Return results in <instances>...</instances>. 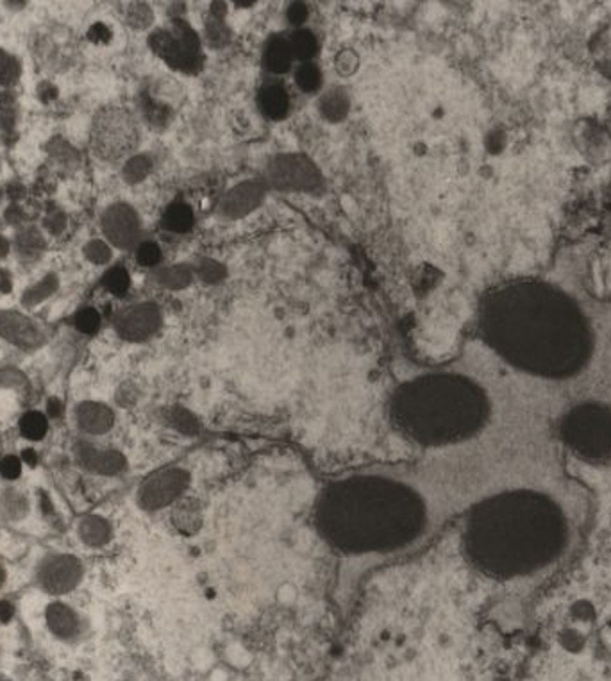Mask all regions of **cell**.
I'll return each mask as SVG.
<instances>
[{
  "mask_svg": "<svg viewBox=\"0 0 611 681\" xmlns=\"http://www.w3.org/2000/svg\"><path fill=\"white\" fill-rule=\"evenodd\" d=\"M172 519H174L175 527H179L182 533H193L200 526L203 517H200L198 504L195 501H190V499H184L175 506Z\"/></svg>",
  "mask_w": 611,
  "mask_h": 681,
  "instance_id": "19",
  "label": "cell"
},
{
  "mask_svg": "<svg viewBox=\"0 0 611 681\" xmlns=\"http://www.w3.org/2000/svg\"><path fill=\"white\" fill-rule=\"evenodd\" d=\"M78 420L82 430L88 433L102 434L113 427L115 415L108 406L98 402H84L78 408Z\"/></svg>",
  "mask_w": 611,
  "mask_h": 681,
  "instance_id": "13",
  "label": "cell"
},
{
  "mask_svg": "<svg viewBox=\"0 0 611 681\" xmlns=\"http://www.w3.org/2000/svg\"><path fill=\"white\" fill-rule=\"evenodd\" d=\"M140 142L136 118L124 108H105L95 117L91 143L101 158L108 161L126 158Z\"/></svg>",
  "mask_w": 611,
  "mask_h": 681,
  "instance_id": "3",
  "label": "cell"
},
{
  "mask_svg": "<svg viewBox=\"0 0 611 681\" xmlns=\"http://www.w3.org/2000/svg\"><path fill=\"white\" fill-rule=\"evenodd\" d=\"M129 22L131 25H136V27H147L152 22L150 8H147L145 4H134L129 11Z\"/></svg>",
  "mask_w": 611,
  "mask_h": 681,
  "instance_id": "33",
  "label": "cell"
},
{
  "mask_svg": "<svg viewBox=\"0 0 611 681\" xmlns=\"http://www.w3.org/2000/svg\"><path fill=\"white\" fill-rule=\"evenodd\" d=\"M22 472V462L17 456H4L0 460V474L6 479H17Z\"/></svg>",
  "mask_w": 611,
  "mask_h": 681,
  "instance_id": "34",
  "label": "cell"
},
{
  "mask_svg": "<svg viewBox=\"0 0 611 681\" xmlns=\"http://www.w3.org/2000/svg\"><path fill=\"white\" fill-rule=\"evenodd\" d=\"M0 506H2V511H4V515L8 517V519H20V517H24L29 510L27 499H25L22 494H18V492H13V490L6 492Z\"/></svg>",
  "mask_w": 611,
  "mask_h": 681,
  "instance_id": "24",
  "label": "cell"
},
{
  "mask_svg": "<svg viewBox=\"0 0 611 681\" xmlns=\"http://www.w3.org/2000/svg\"><path fill=\"white\" fill-rule=\"evenodd\" d=\"M268 183L277 190H316L322 183L318 168L302 154H284L272 159L267 170Z\"/></svg>",
  "mask_w": 611,
  "mask_h": 681,
  "instance_id": "5",
  "label": "cell"
},
{
  "mask_svg": "<svg viewBox=\"0 0 611 681\" xmlns=\"http://www.w3.org/2000/svg\"><path fill=\"white\" fill-rule=\"evenodd\" d=\"M0 449H2V440H0Z\"/></svg>",
  "mask_w": 611,
  "mask_h": 681,
  "instance_id": "44",
  "label": "cell"
},
{
  "mask_svg": "<svg viewBox=\"0 0 611 681\" xmlns=\"http://www.w3.org/2000/svg\"><path fill=\"white\" fill-rule=\"evenodd\" d=\"M263 199V186L259 183H242L226 195L222 203V211L227 217H242L254 210Z\"/></svg>",
  "mask_w": 611,
  "mask_h": 681,
  "instance_id": "12",
  "label": "cell"
},
{
  "mask_svg": "<svg viewBox=\"0 0 611 681\" xmlns=\"http://www.w3.org/2000/svg\"><path fill=\"white\" fill-rule=\"evenodd\" d=\"M190 483V474L182 469H166L150 476L140 488V504L145 510H159L177 501Z\"/></svg>",
  "mask_w": 611,
  "mask_h": 681,
  "instance_id": "6",
  "label": "cell"
},
{
  "mask_svg": "<svg viewBox=\"0 0 611 681\" xmlns=\"http://www.w3.org/2000/svg\"><path fill=\"white\" fill-rule=\"evenodd\" d=\"M290 47H292L293 56L299 57V59H311L313 56L316 54V49H318V41H316L315 34L308 29H300L297 31L295 34L290 40Z\"/></svg>",
  "mask_w": 611,
  "mask_h": 681,
  "instance_id": "21",
  "label": "cell"
},
{
  "mask_svg": "<svg viewBox=\"0 0 611 681\" xmlns=\"http://www.w3.org/2000/svg\"><path fill=\"white\" fill-rule=\"evenodd\" d=\"M49 413L52 415V417H59V415L63 413V406H61V402L57 401V399H52V401L49 402Z\"/></svg>",
  "mask_w": 611,
  "mask_h": 681,
  "instance_id": "42",
  "label": "cell"
},
{
  "mask_svg": "<svg viewBox=\"0 0 611 681\" xmlns=\"http://www.w3.org/2000/svg\"><path fill=\"white\" fill-rule=\"evenodd\" d=\"M485 340L518 369L567 377L583 369L591 351L587 316L567 293L543 281H511L481 300Z\"/></svg>",
  "mask_w": 611,
  "mask_h": 681,
  "instance_id": "1",
  "label": "cell"
},
{
  "mask_svg": "<svg viewBox=\"0 0 611 681\" xmlns=\"http://www.w3.org/2000/svg\"><path fill=\"white\" fill-rule=\"evenodd\" d=\"M86 254H88L89 260L97 261V263H104V261L110 260V249L105 247L104 244H101V242L89 244L88 249H86Z\"/></svg>",
  "mask_w": 611,
  "mask_h": 681,
  "instance_id": "36",
  "label": "cell"
},
{
  "mask_svg": "<svg viewBox=\"0 0 611 681\" xmlns=\"http://www.w3.org/2000/svg\"><path fill=\"white\" fill-rule=\"evenodd\" d=\"M136 260L138 263H142L143 267H154L161 261V251L156 244L152 242H145L138 247V252H136Z\"/></svg>",
  "mask_w": 611,
  "mask_h": 681,
  "instance_id": "31",
  "label": "cell"
},
{
  "mask_svg": "<svg viewBox=\"0 0 611 681\" xmlns=\"http://www.w3.org/2000/svg\"><path fill=\"white\" fill-rule=\"evenodd\" d=\"M129 284H131V277L129 274H127L126 268L122 267L111 268V270L104 276V286L110 290L111 293H117V295L126 293L127 290H129Z\"/></svg>",
  "mask_w": 611,
  "mask_h": 681,
  "instance_id": "25",
  "label": "cell"
},
{
  "mask_svg": "<svg viewBox=\"0 0 611 681\" xmlns=\"http://www.w3.org/2000/svg\"><path fill=\"white\" fill-rule=\"evenodd\" d=\"M47 622H49V628L52 629L54 635L61 638L73 637L79 628L75 612L61 603L50 604L49 610H47Z\"/></svg>",
  "mask_w": 611,
  "mask_h": 681,
  "instance_id": "15",
  "label": "cell"
},
{
  "mask_svg": "<svg viewBox=\"0 0 611 681\" xmlns=\"http://www.w3.org/2000/svg\"><path fill=\"white\" fill-rule=\"evenodd\" d=\"M88 38L91 41H108L111 38V33L104 24H95L94 27L89 29Z\"/></svg>",
  "mask_w": 611,
  "mask_h": 681,
  "instance_id": "39",
  "label": "cell"
},
{
  "mask_svg": "<svg viewBox=\"0 0 611 681\" xmlns=\"http://www.w3.org/2000/svg\"><path fill=\"white\" fill-rule=\"evenodd\" d=\"M47 430H49L47 418L40 411H29L22 417L20 431L29 440H41L47 434Z\"/></svg>",
  "mask_w": 611,
  "mask_h": 681,
  "instance_id": "22",
  "label": "cell"
},
{
  "mask_svg": "<svg viewBox=\"0 0 611 681\" xmlns=\"http://www.w3.org/2000/svg\"><path fill=\"white\" fill-rule=\"evenodd\" d=\"M149 43L172 68L191 72L200 65V41L184 20H174L170 27L158 29Z\"/></svg>",
  "mask_w": 611,
  "mask_h": 681,
  "instance_id": "4",
  "label": "cell"
},
{
  "mask_svg": "<svg viewBox=\"0 0 611 681\" xmlns=\"http://www.w3.org/2000/svg\"><path fill=\"white\" fill-rule=\"evenodd\" d=\"M351 102H348V95L345 94V89L341 88H331L322 95L318 102L320 113L327 118L329 122H341L348 113Z\"/></svg>",
  "mask_w": 611,
  "mask_h": 681,
  "instance_id": "17",
  "label": "cell"
},
{
  "mask_svg": "<svg viewBox=\"0 0 611 681\" xmlns=\"http://www.w3.org/2000/svg\"><path fill=\"white\" fill-rule=\"evenodd\" d=\"M81 539L89 545H102L110 540L111 526L101 517H86L79 526Z\"/></svg>",
  "mask_w": 611,
  "mask_h": 681,
  "instance_id": "20",
  "label": "cell"
},
{
  "mask_svg": "<svg viewBox=\"0 0 611 681\" xmlns=\"http://www.w3.org/2000/svg\"><path fill=\"white\" fill-rule=\"evenodd\" d=\"M207 40L211 41V43H215V40H219V43H220V40H226L227 38V31L223 29V25H222V22L216 18V20H211L209 24H207Z\"/></svg>",
  "mask_w": 611,
  "mask_h": 681,
  "instance_id": "38",
  "label": "cell"
},
{
  "mask_svg": "<svg viewBox=\"0 0 611 681\" xmlns=\"http://www.w3.org/2000/svg\"><path fill=\"white\" fill-rule=\"evenodd\" d=\"M334 66L340 75H353L360 66V56L353 49H344L336 54Z\"/></svg>",
  "mask_w": 611,
  "mask_h": 681,
  "instance_id": "28",
  "label": "cell"
},
{
  "mask_svg": "<svg viewBox=\"0 0 611 681\" xmlns=\"http://www.w3.org/2000/svg\"><path fill=\"white\" fill-rule=\"evenodd\" d=\"M295 82L302 91H316L322 85V73L313 63H304L297 68Z\"/></svg>",
  "mask_w": 611,
  "mask_h": 681,
  "instance_id": "23",
  "label": "cell"
},
{
  "mask_svg": "<svg viewBox=\"0 0 611 681\" xmlns=\"http://www.w3.org/2000/svg\"><path fill=\"white\" fill-rule=\"evenodd\" d=\"M172 422L177 430H181L182 433H195L198 430V422L195 420L193 415L190 411L182 410V408H175L172 411Z\"/></svg>",
  "mask_w": 611,
  "mask_h": 681,
  "instance_id": "32",
  "label": "cell"
},
{
  "mask_svg": "<svg viewBox=\"0 0 611 681\" xmlns=\"http://www.w3.org/2000/svg\"><path fill=\"white\" fill-rule=\"evenodd\" d=\"M288 18H290V22H293V24H302V22H306V18H308V8H306V4H302V2H293V4L290 6V9H288Z\"/></svg>",
  "mask_w": 611,
  "mask_h": 681,
  "instance_id": "37",
  "label": "cell"
},
{
  "mask_svg": "<svg viewBox=\"0 0 611 681\" xmlns=\"http://www.w3.org/2000/svg\"><path fill=\"white\" fill-rule=\"evenodd\" d=\"M15 615V606L9 601H0V620L2 622H9Z\"/></svg>",
  "mask_w": 611,
  "mask_h": 681,
  "instance_id": "40",
  "label": "cell"
},
{
  "mask_svg": "<svg viewBox=\"0 0 611 681\" xmlns=\"http://www.w3.org/2000/svg\"><path fill=\"white\" fill-rule=\"evenodd\" d=\"M79 462L91 472L104 476H113L126 469L127 462L124 454L113 449H97L88 444H81L78 447Z\"/></svg>",
  "mask_w": 611,
  "mask_h": 681,
  "instance_id": "10",
  "label": "cell"
},
{
  "mask_svg": "<svg viewBox=\"0 0 611 681\" xmlns=\"http://www.w3.org/2000/svg\"><path fill=\"white\" fill-rule=\"evenodd\" d=\"M22 458H24V462L27 463V465L34 467L38 463V454H36V451H33V449H25L24 454H22Z\"/></svg>",
  "mask_w": 611,
  "mask_h": 681,
  "instance_id": "41",
  "label": "cell"
},
{
  "mask_svg": "<svg viewBox=\"0 0 611 681\" xmlns=\"http://www.w3.org/2000/svg\"><path fill=\"white\" fill-rule=\"evenodd\" d=\"M75 325H78L79 331L94 335L98 329V325H101V316H98V313L94 308L81 309L78 313V316H75Z\"/></svg>",
  "mask_w": 611,
  "mask_h": 681,
  "instance_id": "30",
  "label": "cell"
},
{
  "mask_svg": "<svg viewBox=\"0 0 611 681\" xmlns=\"http://www.w3.org/2000/svg\"><path fill=\"white\" fill-rule=\"evenodd\" d=\"M4 581H6V571L2 567H0V587L4 585Z\"/></svg>",
  "mask_w": 611,
  "mask_h": 681,
  "instance_id": "43",
  "label": "cell"
},
{
  "mask_svg": "<svg viewBox=\"0 0 611 681\" xmlns=\"http://www.w3.org/2000/svg\"><path fill=\"white\" fill-rule=\"evenodd\" d=\"M486 411L479 386L459 376H427L401 386L393 415L404 430L422 438H450L473 430Z\"/></svg>",
  "mask_w": 611,
  "mask_h": 681,
  "instance_id": "2",
  "label": "cell"
},
{
  "mask_svg": "<svg viewBox=\"0 0 611 681\" xmlns=\"http://www.w3.org/2000/svg\"><path fill=\"white\" fill-rule=\"evenodd\" d=\"M0 337L22 347L40 344L43 338L40 329L18 313H0Z\"/></svg>",
  "mask_w": 611,
  "mask_h": 681,
  "instance_id": "11",
  "label": "cell"
},
{
  "mask_svg": "<svg viewBox=\"0 0 611 681\" xmlns=\"http://www.w3.org/2000/svg\"><path fill=\"white\" fill-rule=\"evenodd\" d=\"M198 274H200V277H203L204 281H209V283H213V281H219L220 277L223 276V268H222V265L215 263V261L206 260V261H203V265H200V267H198Z\"/></svg>",
  "mask_w": 611,
  "mask_h": 681,
  "instance_id": "35",
  "label": "cell"
},
{
  "mask_svg": "<svg viewBox=\"0 0 611 681\" xmlns=\"http://www.w3.org/2000/svg\"><path fill=\"white\" fill-rule=\"evenodd\" d=\"M161 325V313L152 302H142L126 308L117 316V331L122 338L142 342L150 338Z\"/></svg>",
  "mask_w": 611,
  "mask_h": 681,
  "instance_id": "7",
  "label": "cell"
},
{
  "mask_svg": "<svg viewBox=\"0 0 611 681\" xmlns=\"http://www.w3.org/2000/svg\"><path fill=\"white\" fill-rule=\"evenodd\" d=\"M20 75V65L13 56L0 50V86H9L17 82Z\"/></svg>",
  "mask_w": 611,
  "mask_h": 681,
  "instance_id": "26",
  "label": "cell"
},
{
  "mask_svg": "<svg viewBox=\"0 0 611 681\" xmlns=\"http://www.w3.org/2000/svg\"><path fill=\"white\" fill-rule=\"evenodd\" d=\"M292 47H290V41H286L284 38H272L268 41L267 49H265V65L270 72L274 73H284L288 72L290 65H292Z\"/></svg>",
  "mask_w": 611,
  "mask_h": 681,
  "instance_id": "16",
  "label": "cell"
},
{
  "mask_svg": "<svg viewBox=\"0 0 611 681\" xmlns=\"http://www.w3.org/2000/svg\"><path fill=\"white\" fill-rule=\"evenodd\" d=\"M163 226L168 231L174 233H186L190 231L193 226V213H191L190 206L182 203H174L166 207L165 215H163Z\"/></svg>",
  "mask_w": 611,
  "mask_h": 681,
  "instance_id": "18",
  "label": "cell"
},
{
  "mask_svg": "<svg viewBox=\"0 0 611 681\" xmlns=\"http://www.w3.org/2000/svg\"><path fill=\"white\" fill-rule=\"evenodd\" d=\"M150 170V161L143 156H138V158H133L129 163L126 165V170H124V175H126L127 181L131 183H138L149 174Z\"/></svg>",
  "mask_w": 611,
  "mask_h": 681,
  "instance_id": "29",
  "label": "cell"
},
{
  "mask_svg": "<svg viewBox=\"0 0 611 681\" xmlns=\"http://www.w3.org/2000/svg\"><path fill=\"white\" fill-rule=\"evenodd\" d=\"M259 110L263 111L268 118L272 120H281L286 117L288 110H290V97H288L286 89L279 85L265 86L259 91L258 97Z\"/></svg>",
  "mask_w": 611,
  "mask_h": 681,
  "instance_id": "14",
  "label": "cell"
},
{
  "mask_svg": "<svg viewBox=\"0 0 611 681\" xmlns=\"http://www.w3.org/2000/svg\"><path fill=\"white\" fill-rule=\"evenodd\" d=\"M105 236L120 249H131L140 238V219L127 204H115L102 219Z\"/></svg>",
  "mask_w": 611,
  "mask_h": 681,
  "instance_id": "8",
  "label": "cell"
},
{
  "mask_svg": "<svg viewBox=\"0 0 611 681\" xmlns=\"http://www.w3.org/2000/svg\"><path fill=\"white\" fill-rule=\"evenodd\" d=\"M191 279V272L190 268L182 267H172L166 268V270L161 272V283H165L166 286L170 288H181V286H186Z\"/></svg>",
  "mask_w": 611,
  "mask_h": 681,
  "instance_id": "27",
  "label": "cell"
},
{
  "mask_svg": "<svg viewBox=\"0 0 611 681\" xmlns=\"http://www.w3.org/2000/svg\"><path fill=\"white\" fill-rule=\"evenodd\" d=\"M82 576L81 562L73 556H52L43 564L40 572L43 587L54 594L70 592L78 587Z\"/></svg>",
  "mask_w": 611,
  "mask_h": 681,
  "instance_id": "9",
  "label": "cell"
}]
</instances>
